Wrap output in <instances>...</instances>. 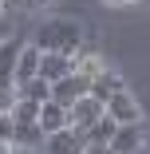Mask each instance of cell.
Returning a JSON list of instances; mask_svg holds the SVG:
<instances>
[{
	"mask_svg": "<svg viewBox=\"0 0 150 154\" xmlns=\"http://www.w3.org/2000/svg\"><path fill=\"white\" fill-rule=\"evenodd\" d=\"M44 138H47V134L36 127V122H28V127H12V142H8V146H16V150H40Z\"/></svg>",
	"mask_w": 150,
	"mask_h": 154,
	"instance_id": "7c38bea8",
	"label": "cell"
},
{
	"mask_svg": "<svg viewBox=\"0 0 150 154\" xmlns=\"http://www.w3.org/2000/svg\"><path fill=\"white\" fill-rule=\"evenodd\" d=\"M103 115L115 122V127H127V122H138V119H142V107L134 103V95L123 87V91H115V95L103 103Z\"/></svg>",
	"mask_w": 150,
	"mask_h": 154,
	"instance_id": "7a4b0ae2",
	"label": "cell"
},
{
	"mask_svg": "<svg viewBox=\"0 0 150 154\" xmlns=\"http://www.w3.org/2000/svg\"><path fill=\"white\" fill-rule=\"evenodd\" d=\"M83 154H111V146H83Z\"/></svg>",
	"mask_w": 150,
	"mask_h": 154,
	"instance_id": "d6986e66",
	"label": "cell"
},
{
	"mask_svg": "<svg viewBox=\"0 0 150 154\" xmlns=\"http://www.w3.org/2000/svg\"><path fill=\"white\" fill-rule=\"evenodd\" d=\"M36 67H40V48L24 44V48H20V55H16V71H12V87H20V83H28V79H36Z\"/></svg>",
	"mask_w": 150,
	"mask_h": 154,
	"instance_id": "30bf717a",
	"label": "cell"
},
{
	"mask_svg": "<svg viewBox=\"0 0 150 154\" xmlns=\"http://www.w3.org/2000/svg\"><path fill=\"white\" fill-rule=\"evenodd\" d=\"M99 71H103V59H99V55H91V51L83 48V51L75 55V67H71V75H83L87 83H91V79H95Z\"/></svg>",
	"mask_w": 150,
	"mask_h": 154,
	"instance_id": "9a60e30c",
	"label": "cell"
},
{
	"mask_svg": "<svg viewBox=\"0 0 150 154\" xmlns=\"http://www.w3.org/2000/svg\"><path fill=\"white\" fill-rule=\"evenodd\" d=\"M95 119H103V103H95L91 95H83V99H75L67 107V122H71L75 131H87Z\"/></svg>",
	"mask_w": 150,
	"mask_h": 154,
	"instance_id": "52a82bcc",
	"label": "cell"
},
{
	"mask_svg": "<svg viewBox=\"0 0 150 154\" xmlns=\"http://www.w3.org/2000/svg\"><path fill=\"white\" fill-rule=\"evenodd\" d=\"M111 154H134L142 146V122H127V127H115L111 134Z\"/></svg>",
	"mask_w": 150,
	"mask_h": 154,
	"instance_id": "ba28073f",
	"label": "cell"
},
{
	"mask_svg": "<svg viewBox=\"0 0 150 154\" xmlns=\"http://www.w3.org/2000/svg\"><path fill=\"white\" fill-rule=\"evenodd\" d=\"M123 87H127V83H123V75H118L115 67H103V71H99L91 83H87V95H91L95 103H107L115 91H123Z\"/></svg>",
	"mask_w": 150,
	"mask_h": 154,
	"instance_id": "8992f818",
	"label": "cell"
},
{
	"mask_svg": "<svg viewBox=\"0 0 150 154\" xmlns=\"http://www.w3.org/2000/svg\"><path fill=\"white\" fill-rule=\"evenodd\" d=\"M71 67H75V55H59V51H40V67H36V79H44V83H55V79L71 75Z\"/></svg>",
	"mask_w": 150,
	"mask_h": 154,
	"instance_id": "3957f363",
	"label": "cell"
},
{
	"mask_svg": "<svg viewBox=\"0 0 150 154\" xmlns=\"http://www.w3.org/2000/svg\"><path fill=\"white\" fill-rule=\"evenodd\" d=\"M20 40H4L0 44V91H12V71H16V55H20Z\"/></svg>",
	"mask_w": 150,
	"mask_h": 154,
	"instance_id": "8fae6325",
	"label": "cell"
},
{
	"mask_svg": "<svg viewBox=\"0 0 150 154\" xmlns=\"http://www.w3.org/2000/svg\"><path fill=\"white\" fill-rule=\"evenodd\" d=\"M111 134H115V122L103 115V119H95L91 127L83 131V146H107V142H111Z\"/></svg>",
	"mask_w": 150,
	"mask_h": 154,
	"instance_id": "4fadbf2b",
	"label": "cell"
},
{
	"mask_svg": "<svg viewBox=\"0 0 150 154\" xmlns=\"http://www.w3.org/2000/svg\"><path fill=\"white\" fill-rule=\"evenodd\" d=\"M32 48L40 51H59V55H79L83 51V28L75 20H63V16H55V20H44L36 28V36L28 40Z\"/></svg>",
	"mask_w": 150,
	"mask_h": 154,
	"instance_id": "6da1fadb",
	"label": "cell"
},
{
	"mask_svg": "<svg viewBox=\"0 0 150 154\" xmlns=\"http://www.w3.org/2000/svg\"><path fill=\"white\" fill-rule=\"evenodd\" d=\"M111 4H127V0H111Z\"/></svg>",
	"mask_w": 150,
	"mask_h": 154,
	"instance_id": "ffe728a7",
	"label": "cell"
},
{
	"mask_svg": "<svg viewBox=\"0 0 150 154\" xmlns=\"http://www.w3.org/2000/svg\"><path fill=\"white\" fill-rule=\"evenodd\" d=\"M0 154H4V146H0Z\"/></svg>",
	"mask_w": 150,
	"mask_h": 154,
	"instance_id": "7402d4cb",
	"label": "cell"
},
{
	"mask_svg": "<svg viewBox=\"0 0 150 154\" xmlns=\"http://www.w3.org/2000/svg\"><path fill=\"white\" fill-rule=\"evenodd\" d=\"M12 95H16V99H32V103H47V99H51V83H44V79H28V83L12 87Z\"/></svg>",
	"mask_w": 150,
	"mask_h": 154,
	"instance_id": "5bb4252c",
	"label": "cell"
},
{
	"mask_svg": "<svg viewBox=\"0 0 150 154\" xmlns=\"http://www.w3.org/2000/svg\"><path fill=\"white\" fill-rule=\"evenodd\" d=\"M0 12H4V0H0Z\"/></svg>",
	"mask_w": 150,
	"mask_h": 154,
	"instance_id": "44dd1931",
	"label": "cell"
},
{
	"mask_svg": "<svg viewBox=\"0 0 150 154\" xmlns=\"http://www.w3.org/2000/svg\"><path fill=\"white\" fill-rule=\"evenodd\" d=\"M12 142V119H8V111H0V146H8Z\"/></svg>",
	"mask_w": 150,
	"mask_h": 154,
	"instance_id": "e0dca14e",
	"label": "cell"
},
{
	"mask_svg": "<svg viewBox=\"0 0 150 154\" xmlns=\"http://www.w3.org/2000/svg\"><path fill=\"white\" fill-rule=\"evenodd\" d=\"M146 4H150V0H146Z\"/></svg>",
	"mask_w": 150,
	"mask_h": 154,
	"instance_id": "603a6c76",
	"label": "cell"
},
{
	"mask_svg": "<svg viewBox=\"0 0 150 154\" xmlns=\"http://www.w3.org/2000/svg\"><path fill=\"white\" fill-rule=\"evenodd\" d=\"M51 0H4V12H36V8H47Z\"/></svg>",
	"mask_w": 150,
	"mask_h": 154,
	"instance_id": "2e32d148",
	"label": "cell"
},
{
	"mask_svg": "<svg viewBox=\"0 0 150 154\" xmlns=\"http://www.w3.org/2000/svg\"><path fill=\"white\" fill-rule=\"evenodd\" d=\"M36 127L44 131V134H55V131H63V127H71L67 122V107H59V103H40V115H36Z\"/></svg>",
	"mask_w": 150,
	"mask_h": 154,
	"instance_id": "9c48e42d",
	"label": "cell"
},
{
	"mask_svg": "<svg viewBox=\"0 0 150 154\" xmlns=\"http://www.w3.org/2000/svg\"><path fill=\"white\" fill-rule=\"evenodd\" d=\"M83 95H87V79L83 75H63V79L51 83V103H59V107H71Z\"/></svg>",
	"mask_w": 150,
	"mask_h": 154,
	"instance_id": "5b68a950",
	"label": "cell"
},
{
	"mask_svg": "<svg viewBox=\"0 0 150 154\" xmlns=\"http://www.w3.org/2000/svg\"><path fill=\"white\" fill-rule=\"evenodd\" d=\"M40 150H44V154H83V131H75V127H63V131L47 134Z\"/></svg>",
	"mask_w": 150,
	"mask_h": 154,
	"instance_id": "277c9868",
	"label": "cell"
},
{
	"mask_svg": "<svg viewBox=\"0 0 150 154\" xmlns=\"http://www.w3.org/2000/svg\"><path fill=\"white\" fill-rule=\"evenodd\" d=\"M4 40H12V20L0 12V44H4Z\"/></svg>",
	"mask_w": 150,
	"mask_h": 154,
	"instance_id": "ac0fdd59",
	"label": "cell"
}]
</instances>
